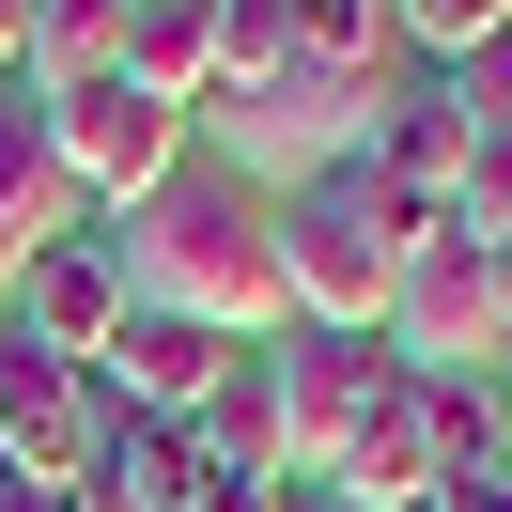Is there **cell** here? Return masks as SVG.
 <instances>
[{"label": "cell", "instance_id": "5b68a950", "mask_svg": "<svg viewBox=\"0 0 512 512\" xmlns=\"http://www.w3.org/2000/svg\"><path fill=\"white\" fill-rule=\"evenodd\" d=\"M94 435H109V388L78 373V357L16 342V311H0V481H94Z\"/></svg>", "mask_w": 512, "mask_h": 512}, {"label": "cell", "instance_id": "9a60e30c", "mask_svg": "<svg viewBox=\"0 0 512 512\" xmlns=\"http://www.w3.org/2000/svg\"><path fill=\"white\" fill-rule=\"evenodd\" d=\"M202 450L233 481H295V419H280V342H233L218 404H202Z\"/></svg>", "mask_w": 512, "mask_h": 512}, {"label": "cell", "instance_id": "7a4b0ae2", "mask_svg": "<svg viewBox=\"0 0 512 512\" xmlns=\"http://www.w3.org/2000/svg\"><path fill=\"white\" fill-rule=\"evenodd\" d=\"M419 202L388 187L373 156H326L311 187H280V280H295V326H342V342H388V295H404V249H419ZM466 233V218H450Z\"/></svg>", "mask_w": 512, "mask_h": 512}, {"label": "cell", "instance_id": "ba28073f", "mask_svg": "<svg viewBox=\"0 0 512 512\" xmlns=\"http://www.w3.org/2000/svg\"><path fill=\"white\" fill-rule=\"evenodd\" d=\"M357 156H373L435 233L466 218V156H481V140H466V109H450V78H435V63H404V78L373 94V140H357Z\"/></svg>", "mask_w": 512, "mask_h": 512}, {"label": "cell", "instance_id": "6da1fadb", "mask_svg": "<svg viewBox=\"0 0 512 512\" xmlns=\"http://www.w3.org/2000/svg\"><path fill=\"white\" fill-rule=\"evenodd\" d=\"M125 295H140V311L218 326V342H280V326H295L280 202H264V187H233V171H171V187L125 218Z\"/></svg>", "mask_w": 512, "mask_h": 512}, {"label": "cell", "instance_id": "e0dca14e", "mask_svg": "<svg viewBox=\"0 0 512 512\" xmlns=\"http://www.w3.org/2000/svg\"><path fill=\"white\" fill-rule=\"evenodd\" d=\"M280 16H295V63H326V78H404L388 0H280Z\"/></svg>", "mask_w": 512, "mask_h": 512}, {"label": "cell", "instance_id": "7402d4cb", "mask_svg": "<svg viewBox=\"0 0 512 512\" xmlns=\"http://www.w3.org/2000/svg\"><path fill=\"white\" fill-rule=\"evenodd\" d=\"M419 512H512V435H497V450H466V466H450Z\"/></svg>", "mask_w": 512, "mask_h": 512}, {"label": "cell", "instance_id": "ac0fdd59", "mask_svg": "<svg viewBox=\"0 0 512 512\" xmlns=\"http://www.w3.org/2000/svg\"><path fill=\"white\" fill-rule=\"evenodd\" d=\"M295 78V16L280 0H218V94H280Z\"/></svg>", "mask_w": 512, "mask_h": 512}, {"label": "cell", "instance_id": "484cf974", "mask_svg": "<svg viewBox=\"0 0 512 512\" xmlns=\"http://www.w3.org/2000/svg\"><path fill=\"white\" fill-rule=\"evenodd\" d=\"M497 357H512V249H497Z\"/></svg>", "mask_w": 512, "mask_h": 512}, {"label": "cell", "instance_id": "8992f818", "mask_svg": "<svg viewBox=\"0 0 512 512\" xmlns=\"http://www.w3.org/2000/svg\"><path fill=\"white\" fill-rule=\"evenodd\" d=\"M0 311H16V342H47V357H78V373H94L109 342H125V218H78V233H47L32 264H16V295H0Z\"/></svg>", "mask_w": 512, "mask_h": 512}, {"label": "cell", "instance_id": "d6986e66", "mask_svg": "<svg viewBox=\"0 0 512 512\" xmlns=\"http://www.w3.org/2000/svg\"><path fill=\"white\" fill-rule=\"evenodd\" d=\"M481 32H512V0H388V47L404 63H466Z\"/></svg>", "mask_w": 512, "mask_h": 512}, {"label": "cell", "instance_id": "ffe728a7", "mask_svg": "<svg viewBox=\"0 0 512 512\" xmlns=\"http://www.w3.org/2000/svg\"><path fill=\"white\" fill-rule=\"evenodd\" d=\"M435 78H450V109H466V140H497V125H512V32H481L466 63H435Z\"/></svg>", "mask_w": 512, "mask_h": 512}, {"label": "cell", "instance_id": "d4e9b609", "mask_svg": "<svg viewBox=\"0 0 512 512\" xmlns=\"http://www.w3.org/2000/svg\"><path fill=\"white\" fill-rule=\"evenodd\" d=\"M264 512H342V497H326V481H280V497H264Z\"/></svg>", "mask_w": 512, "mask_h": 512}, {"label": "cell", "instance_id": "5bb4252c", "mask_svg": "<svg viewBox=\"0 0 512 512\" xmlns=\"http://www.w3.org/2000/svg\"><path fill=\"white\" fill-rule=\"evenodd\" d=\"M109 78H140L156 109H218V0H125V63Z\"/></svg>", "mask_w": 512, "mask_h": 512}, {"label": "cell", "instance_id": "cb8c5ba5", "mask_svg": "<svg viewBox=\"0 0 512 512\" xmlns=\"http://www.w3.org/2000/svg\"><path fill=\"white\" fill-rule=\"evenodd\" d=\"M0 512H94V497H63V481H0Z\"/></svg>", "mask_w": 512, "mask_h": 512}, {"label": "cell", "instance_id": "8fae6325", "mask_svg": "<svg viewBox=\"0 0 512 512\" xmlns=\"http://www.w3.org/2000/svg\"><path fill=\"white\" fill-rule=\"evenodd\" d=\"M218 373H233V342H218V326H187V311H125V342L94 357V388H109L125 419H202V404H218Z\"/></svg>", "mask_w": 512, "mask_h": 512}, {"label": "cell", "instance_id": "603a6c76", "mask_svg": "<svg viewBox=\"0 0 512 512\" xmlns=\"http://www.w3.org/2000/svg\"><path fill=\"white\" fill-rule=\"evenodd\" d=\"M0 78H32V0H0Z\"/></svg>", "mask_w": 512, "mask_h": 512}, {"label": "cell", "instance_id": "44dd1931", "mask_svg": "<svg viewBox=\"0 0 512 512\" xmlns=\"http://www.w3.org/2000/svg\"><path fill=\"white\" fill-rule=\"evenodd\" d=\"M466 233H481V249H512V125L466 156Z\"/></svg>", "mask_w": 512, "mask_h": 512}, {"label": "cell", "instance_id": "277c9868", "mask_svg": "<svg viewBox=\"0 0 512 512\" xmlns=\"http://www.w3.org/2000/svg\"><path fill=\"white\" fill-rule=\"evenodd\" d=\"M47 140H63L78 218H140V202L187 171V109H156L140 78H78V94H47Z\"/></svg>", "mask_w": 512, "mask_h": 512}, {"label": "cell", "instance_id": "2e32d148", "mask_svg": "<svg viewBox=\"0 0 512 512\" xmlns=\"http://www.w3.org/2000/svg\"><path fill=\"white\" fill-rule=\"evenodd\" d=\"M109 63H125V0H32V94H78Z\"/></svg>", "mask_w": 512, "mask_h": 512}, {"label": "cell", "instance_id": "9c48e42d", "mask_svg": "<svg viewBox=\"0 0 512 512\" xmlns=\"http://www.w3.org/2000/svg\"><path fill=\"white\" fill-rule=\"evenodd\" d=\"M373 94H388V78H326V63H295L280 94H218V125H233V156H295V187H311L326 156H357V140H373Z\"/></svg>", "mask_w": 512, "mask_h": 512}, {"label": "cell", "instance_id": "30bf717a", "mask_svg": "<svg viewBox=\"0 0 512 512\" xmlns=\"http://www.w3.org/2000/svg\"><path fill=\"white\" fill-rule=\"evenodd\" d=\"M373 373H388V342H342V326H280V419H295V481H326V466H342V435H357V404H373Z\"/></svg>", "mask_w": 512, "mask_h": 512}, {"label": "cell", "instance_id": "52a82bcc", "mask_svg": "<svg viewBox=\"0 0 512 512\" xmlns=\"http://www.w3.org/2000/svg\"><path fill=\"white\" fill-rule=\"evenodd\" d=\"M388 357H404V373H481V357H497V249H481V233H419L404 249Z\"/></svg>", "mask_w": 512, "mask_h": 512}, {"label": "cell", "instance_id": "3957f363", "mask_svg": "<svg viewBox=\"0 0 512 512\" xmlns=\"http://www.w3.org/2000/svg\"><path fill=\"white\" fill-rule=\"evenodd\" d=\"M497 435H512V419H497L481 373H404V357H388L373 404H357V435H342V466H326V497H342V512H419L466 450H497Z\"/></svg>", "mask_w": 512, "mask_h": 512}, {"label": "cell", "instance_id": "4fadbf2b", "mask_svg": "<svg viewBox=\"0 0 512 512\" xmlns=\"http://www.w3.org/2000/svg\"><path fill=\"white\" fill-rule=\"evenodd\" d=\"M47 233H78V187H63V140H47V94L0 78V295H16V264Z\"/></svg>", "mask_w": 512, "mask_h": 512}, {"label": "cell", "instance_id": "7c38bea8", "mask_svg": "<svg viewBox=\"0 0 512 512\" xmlns=\"http://www.w3.org/2000/svg\"><path fill=\"white\" fill-rule=\"evenodd\" d=\"M78 497H94V512H202V497H218V450H202V419H125V404H109Z\"/></svg>", "mask_w": 512, "mask_h": 512}]
</instances>
